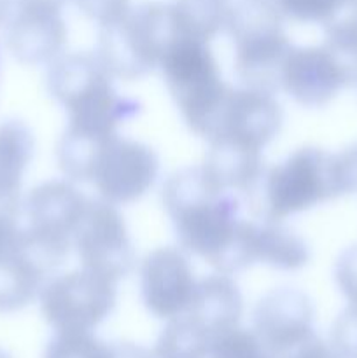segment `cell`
Listing matches in <instances>:
<instances>
[{
    "label": "cell",
    "mask_w": 357,
    "mask_h": 358,
    "mask_svg": "<svg viewBox=\"0 0 357 358\" xmlns=\"http://www.w3.org/2000/svg\"><path fill=\"white\" fill-rule=\"evenodd\" d=\"M331 348L340 358H357V304L343 311L332 325Z\"/></svg>",
    "instance_id": "cell-9"
},
{
    "label": "cell",
    "mask_w": 357,
    "mask_h": 358,
    "mask_svg": "<svg viewBox=\"0 0 357 358\" xmlns=\"http://www.w3.org/2000/svg\"><path fill=\"white\" fill-rule=\"evenodd\" d=\"M59 31L62 23L58 10L20 7L9 28V44L18 58L27 62L41 59L46 55V48L59 41Z\"/></svg>",
    "instance_id": "cell-3"
},
{
    "label": "cell",
    "mask_w": 357,
    "mask_h": 358,
    "mask_svg": "<svg viewBox=\"0 0 357 358\" xmlns=\"http://www.w3.org/2000/svg\"><path fill=\"white\" fill-rule=\"evenodd\" d=\"M30 136L18 122L0 126V212H10L30 159Z\"/></svg>",
    "instance_id": "cell-4"
},
{
    "label": "cell",
    "mask_w": 357,
    "mask_h": 358,
    "mask_svg": "<svg viewBox=\"0 0 357 358\" xmlns=\"http://www.w3.org/2000/svg\"><path fill=\"white\" fill-rule=\"evenodd\" d=\"M80 9L97 20L115 23L126 16L128 0H77Z\"/></svg>",
    "instance_id": "cell-12"
},
{
    "label": "cell",
    "mask_w": 357,
    "mask_h": 358,
    "mask_svg": "<svg viewBox=\"0 0 357 358\" xmlns=\"http://www.w3.org/2000/svg\"><path fill=\"white\" fill-rule=\"evenodd\" d=\"M255 338L270 357H276L308 338L312 332V310L303 299H273L261 304L255 315Z\"/></svg>",
    "instance_id": "cell-2"
},
{
    "label": "cell",
    "mask_w": 357,
    "mask_h": 358,
    "mask_svg": "<svg viewBox=\"0 0 357 358\" xmlns=\"http://www.w3.org/2000/svg\"><path fill=\"white\" fill-rule=\"evenodd\" d=\"M28 236L21 233L10 212H0V262L27 250Z\"/></svg>",
    "instance_id": "cell-10"
},
{
    "label": "cell",
    "mask_w": 357,
    "mask_h": 358,
    "mask_svg": "<svg viewBox=\"0 0 357 358\" xmlns=\"http://www.w3.org/2000/svg\"><path fill=\"white\" fill-rule=\"evenodd\" d=\"M210 358H272L254 332L233 329L220 336L212 346Z\"/></svg>",
    "instance_id": "cell-8"
},
{
    "label": "cell",
    "mask_w": 357,
    "mask_h": 358,
    "mask_svg": "<svg viewBox=\"0 0 357 358\" xmlns=\"http://www.w3.org/2000/svg\"><path fill=\"white\" fill-rule=\"evenodd\" d=\"M338 283L352 304H357V247L346 252L338 264Z\"/></svg>",
    "instance_id": "cell-14"
},
{
    "label": "cell",
    "mask_w": 357,
    "mask_h": 358,
    "mask_svg": "<svg viewBox=\"0 0 357 358\" xmlns=\"http://www.w3.org/2000/svg\"><path fill=\"white\" fill-rule=\"evenodd\" d=\"M0 358H13V357H10L7 352H4V350H0Z\"/></svg>",
    "instance_id": "cell-18"
},
{
    "label": "cell",
    "mask_w": 357,
    "mask_h": 358,
    "mask_svg": "<svg viewBox=\"0 0 357 358\" xmlns=\"http://www.w3.org/2000/svg\"><path fill=\"white\" fill-rule=\"evenodd\" d=\"M342 0H280V6L301 20H326Z\"/></svg>",
    "instance_id": "cell-11"
},
{
    "label": "cell",
    "mask_w": 357,
    "mask_h": 358,
    "mask_svg": "<svg viewBox=\"0 0 357 358\" xmlns=\"http://www.w3.org/2000/svg\"><path fill=\"white\" fill-rule=\"evenodd\" d=\"M216 336L191 315H178L168 324L158 339L156 358H206L210 357Z\"/></svg>",
    "instance_id": "cell-5"
},
{
    "label": "cell",
    "mask_w": 357,
    "mask_h": 358,
    "mask_svg": "<svg viewBox=\"0 0 357 358\" xmlns=\"http://www.w3.org/2000/svg\"><path fill=\"white\" fill-rule=\"evenodd\" d=\"M112 303L108 283H51L42 294V313L58 332H90Z\"/></svg>",
    "instance_id": "cell-1"
},
{
    "label": "cell",
    "mask_w": 357,
    "mask_h": 358,
    "mask_svg": "<svg viewBox=\"0 0 357 358\" xmlns=\"http://www.w3.org/2000/svg\"><path fill=\"white\" fill-rule=\"evenodd\" d=\"M340 191L357 192V145L346 150L343 156L336 157Z\"/></svg>",
    "instance_id": "cell-15"
},
{
    "label": "cell",
    "mask_w": 357,
    "mask_h": 358,
    "mask_svg": "<svg viewBox=\"0 0 357 358\" xmlns=\"http://www.w3.org/2000/svg\"><path fill=\"white\" fill-rule=\"evenodd\" d=\"M63 0H18L20 7H31V9H51L58 10Z\"/></svg>",
    "instance_id": "cell-16"
},
{
    "label": "cell",
    "mask_w": 357,
    "mask_h": 358,
    "mask_svg": "<svg viewBox=\"0 0 357 358\" xmlns=\"http://www.w3.org/2000/svg\"><path fill=\"white\" fill-rule=\"evenodd\" d=\"M10 2H13V0H0V23L9 16Z\"/></svg>",
    "instance_id": "cell-17"
},
{
    "label": "cell",
    "mask_w": 357,
    "mask_h": 358,
    "mask_svg": "<svg viewBox=\"0 0 357 358\" xmlns=\"http://www.w3.org/2000/svg\"><path fill=\"white\" fill-rule=\"evenodd\" d=\"M37 269L27 250L0 262V313L27 306L37 292Z\"/></svg>",
    "instance_id": "cell-7"
},
{
    "label": "cell",
    "mask_w": 357,
    "mask_h": 358,
    "mask_svg": "<svg viewBox=\"0 0 357 358\" xmlns=\"http://www.w3.org/2000/svg\"><path fill=\"white\" fill-rule=\"evenodd\" d=\"M273 358H340L332 352L331 346L322 343L315 334H310L308 338L301 339L298 345L290 346L280 355Z\"/></svg>",
    "instance_id": "cell-13"
},
{
    "label": "cell",
    "mask_w": 357,
    "mask_h": 358,
    "mask_svg": "<svg viewBox=\"0 0 357 358\" xmlns=\"http://www.w3.org/2000/svg\"><path fill=\"white\" fill-rule=\"evenodd\" d=\"M44 358H156L140 346L111 345L93 338L90 332H58L49 343Z\"/></svg>",
    "instance_id": "cell-6"
}]
</instances>
